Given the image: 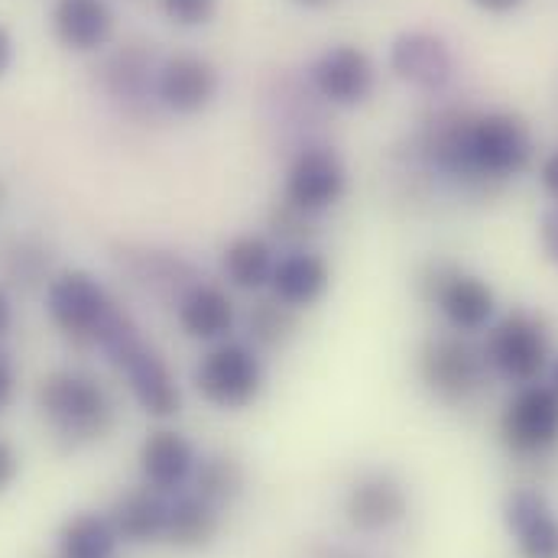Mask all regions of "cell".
I'll use <instances>...</instances> for the list:
<instances>
[{
    "label": "cell",
    "instance_id": "836d02e7",
    "mask_svg": "<svg viewBox=\"0 0 558 558\" xmlns=\"http://www.w3.org/2000/svg\"><path fill=\"white\" fill-rule=\"evenodd\" d=\"M10 325H13V299H10L7 289L0 286V341H3V335L10 331Z\"/></svg>",
    "mask_w": 558,
    "mask_h": 558
},
{
    "label": "cell",
    "instance_id": "5bb4252c",
    "mask_svg": "<svg viewBox=\"0 0 558 558\" xmlns=\"http://www.w3.org/2000/svg\"><path fill=\"white\" fill-rule=\"evenodd\" d=\"M114 367L124 374L143 413L156 418H172L182 413V390L175 384V374L153 344L137 341L114 361Z\"/></svg>",
    "mask_w": 558,
    "mask_h": 558
},
{
    "label": "cell",
    "instance_id": "ffe728a7",
    "mask_svg": "<svg viewBox=\"0 0 558 558\" xmlns=\"http://www.w3.org/2000/svg\"><path fill=\"white\" fill-rule=\"evenodd\" d=\"M279 247L274 238L244 231L231 238L221 251V277L231 289L241 292H267L274 267H277Z\"/></svg>",
    "mask_w": 558,
    "mask_h": 558
},
{
    "label": "cell",
    "instance_id": "f546056e",
    "mask_svg": "<svg viewBox=\"0 0 558 558\" xmlns=\"http://www.w3.org/2000/svg\"><path fill=\"white\" fill-rule=\"evenodd\" d=\"M16 471H20V458L13 451V445L0 438V490H7L16 481Z\"/></svg>",
    "mask_w": 558,
    "mask_h": 558
},
{
    "label": "cell",
    "instance_id": "d4e9b609",
    "mask_svg": "<svg viewBox=\"0 0 558 558\" xmlns=\"http://www.w3.org/2000/svg\"><path fill=\"white\" fill-rule=\"evenodd\" d=\"M192 484H195L198 497H205L208 504L225 510L244 494V468H241V461H234L228 454H208V458H198Z\"/></svg>",
    "mask_w": 558,
    "mask_h": 558
},
{
    "label": "cell",
    "instance_id": "9c48e42d",
    "mask_svg": "<svg viewBox=\"0 0 558 558\" xmlns=\"http://www.w3.org/2000/svg\"><path fill=\"white\" fill-rule=\"evenodd\" d=\"M114 305L108 286L88 270H62L46 286V312L72 338H92Z\"/></svg>",
    "mask_w": 558,
    "mask_h": 558
},
{
    "label": "cell",
    "instance_id": "484cf974",
    "mask_svg": "<svg viewBox=\"0 0 558 558\" xmlns=\"http://www.w3.org/2000/svg\"><path fill=\"white\" fill-rule=\"evenodd\" d=\"M295 315H299V312L286 308L282 302H277V299L267 292V299H260V302L247 312V318H244V322H247V341L257 344L260 351H264V348H277L286 338H292V331H295Z\"/></svg>",
    "mask_w": 558,
    "mask_h": 558
},
{
    "label": "cell",
    "instance_id": "8d00e7d4",
    "mask_svg": "<svg viewBox=\"0 0 558 558\" xmlns=\"http://www.w3.org/2000/svg\"><path fill=\"white\" fill-rule=\"evenodd\" d=\"M3 202H7V182H3V175H0V208H3Z\"/></svg>",
    "mask_w": 558,
    "mask_h": 558
},
{
    "label": "cell",
    "instance_id": "5b68a950",
    "mask_svg": "<svg viewBox=\"0 0 558 558\" xmlns=\"http://www.w3.org/2000/svg\"><path fill=\"white\" fill-rule=\"evenodd\" d=\"M418 289L428 305L438 308L448 331L477 335L487 331L497 318V292L484 277L454 267V264H428L418 277Z\"/></svg>",
    "mask_w": 558,
    "mask_h": 558
},
{
    "label": "cell",
    "instance_id": "d6a6232c",
    "mask_svg": "<svg viewBox=\"0 0 558 558\" xmlns=\"http://www.w3.org/2000/svg\"><path fill=\"white\" fill-rule=\"evenodd\" d=\"M10 65H13V36H10V29L0 23V78L10 72Z\"/></svg>",
    "mask_w": 558,
    "mask_h": 558
},
{
    "label": "cell",
    "instance_id": "277c9868",
    "mask_svg": "<svg viewBox=\"0 0 558 558\" xmlns=\"http://www.w3.org/2000/svg\"><path fill=\"white\" fill-rule=\"evenodd\" d=\"M481 357L487 364V374H494L513 387L539 384L553 361L549 328L536 312L513 308V312L494 318V325L487 328Z\"/></svg>",
    "mask_w": 558,
    "mask_h": 558
},
{
    "label": "cell",
    "instance_id": "4dcf8cb0",
    "mask_svg": "<svg viewBox=\"0 0 558 558\" xmlns=\"http://www.w3.org/2000/svg\"><path fill=\"white\" fill-rule=\"evenodd\" d=\"M539 185H543V192L558 202V149H553L546 159H543V166H539Z\"/></svg>",
    "mask_w": 558,
    "mask_h": 558
},
{
    "label": "cell",
    "instance_id": "7a4b0ae2",
    "mask_svg": "<svg viewBox=\"0 0 558 558\" xmlns=\"http://www.w3.org/2000/svg\"><path fill=\"white\" fill-rule=\"evenodd\" d=\"M195 393L225 413H241L254 407L267 390V361L247 338H225L208 344L192 371Z\"/></svg>",
    "mask_w": 558,
    "mask_h": 558
},
{
    "label": "cell",
    "instance_id": "8fae6325",
    "mask_svg": "<svg viewBox=\"0 0 558 558\" xmlns=\"http://www.w3.org/2000/svg\"><path fill=\"white\" fill-rule=\"evenodd\" d=\"M221 92V75L218 69L195 52H175L159 62L156 72V101L169 114H202Z\"/></svg>",
    "mask_w": 558,
    "mask_h": 558
},
{
    "label": "cell",
    "instance_id": "7402d4cb",
    "mask_svg": "<svg viewBox=\"0 0 558 558\" xmlns=\"http://www.w3.org/2000/svg\"><path fill=\"white\" fill-rule=\"evenodd\" d=\"M221 530V510L215 504H208L205 497L192 494H179L175 500H169V520H166V533L162 539L182 553H198L205 546L215 543Z\"/></svg>",
    "mask_w": 558,
    "mask_h": 558
},
{
    "label": "cell",
    "instance_id": "e575fe53",
    "mask_svg": "<svg viewBox=\"0 0 558 558\" xmlns=\"http://www.w3.org/2000/svg\"><path fill=\"white\" fill-rule=\"evenodd\" d=\"M546 387L558 397V354H553V361H549V367H546Z\"/></svg>",
    "mask_w": 558,
    "mask_h": 558
},
{
    "label": "cell",
    "instance_id": "44dd1931",
    "mask_svg": "<svg viewBox=\"0 0 558 558\" xmlns=\"http://www.w3.org/2000/svg\"><path fill=\"white\" fill-rule=\"evenodd\" d=\"M156 72L159 62L153 59V49H146V43H124L114 56H108L101 82L118 101H146L149 95L156 98Z\"/></svg>",
    "mask_w": 558,
    "mask_h": 558
},
{
    "label": "cell",
    "instance_id": "cb8c5ba5",
    "mask_svg": "<svg viewBox=\"0 0 558 558\" xmlns=\"http://www.w3.org/2000/svg\"><path fill=\"white\" fill-rule=\"evenodd\" d=\"M118 543H121V536H118L111 517L85 510L62 523L56 553L59 558H114Z\"/></svg>",
    "mask_w": 558,
    "mask_h": 558
},
{
    "label": "cell",
    "instance_id": "6da1fadb",
    "mask_svg": "<svg viewBox=\"0 0 558 558\" xmlns=\"http://www.w3.org/2000/svg\"><path fill=\"white\" fill-rule=\"evenodd\" d=\"M418 159L458 185H500L533 162V134L513 111L441 114L422 131Z\"/></svg>",
    "mask_w": 558,
    "mask_h": 558
},
{
    "label": "cell",
    "instance_id": "e0dca14e",
    "mask_svg": "<svg viewBox=\"0 0 558 558\" xmlns=\"http://www.w3.org/2000/svg\"><path fill=\"white\" fill-rule=\"evenodd\" d=\"M331 289V264L315 247H286L279 251L277 267L267 292L292 312L315 308Z\"/></svg>",
    "mask_w": 558,
    "mask_h": 558
},
{
    "label": "cell",
    "instance_id": "d590c367",
    "mask_svg": "<svg viewBox=\"0 0 558 558\" xmlns=\"http://www.w3.org/2000/svg\"><path fill=\"white\" fill-rule=\"evenodd\" d=\"M299 7H325V3H331V0H295Z\"/></svg>",
    "mask_w": 558,
    "mask_h": 558
},
{
    "label": "cell",
    "instance_id": "ba28073f",
    "mask_svg": "<svg viewBox=\"0 0 558 558\" xmlns=\"http://www.w3.org/2000/svg\"><path fill=\"white\" fill-rule=\"evenodd\" d=\"M308 88L331 108H361L377 88V65L361 46L335 43L308 65Z\"/></svg>",
    "mask_w": 558,
    "mask_h": 558
},
{
    "label": "cell",
    "instance_id": "d6986e66",
    "mask_svg": "<svg viewBox=\"0 0 558 558\" xmlns=\"http://www.w3.org/2000/svg\"><path fill=\"white\" fill-rule=\"evenodd\" d=\"M118 16L108 0H56L52 33L72 52H101L114 39Z\"/></svg>",
    "mask_w": 558,
    "mask_h": 558
},
{
    "label": "cell",
    "instance_id": "7c38bea8",
    "mask_svg": "<svg viewBox=\"0 0 558 558\" xmlns=\"http://www.w3.org/2000/svg\"><path fill=\"white\" fill-rule=\"evenodd\" d=\"M390 72L410 88L435 95L454 78V56L448 43L428 29H403L390 43Z\"/></svg>",
    "mask_w": 558,
    "mask_h": 558
},
{
    "label": "cell",
    "instance_id": "ac0fdd59",
    "mask_svg": "<svg viewBox=\"0 0 558 558\" xmlns=\"http://www.w3.org/2000/svg\"><path fill=\"white\" fill-rule=\"evenodd\" d=\"M195 468H198V451L175 428H156L140 445L143 484L159 494H172V490L185 487L192 481Z\"/></svg>",
    "mask_w": 558,
    "mask_h": 558
},
{
    "label": "cell",
    "instance_id": "8992f818",
    "mask_svg": "<svg viewBox=\"0 0 558 558\" xmlns=\"http://www.w3.org/2000/svg\"><path fill=\"white\" fill-rule=\"evenodd\" d=\"M418 377L425 390L441 403H468L487 384V364L481 351L458 331H441L425 338L418 351Z\"/></svg>",
    "mask_w": 558,
    "mask_h": 558
},
{
    "label": "cell",
    "instance_id": "30bf717a",
    "mask_svg": "<svg viewBox=\"0 0 558 558\" xmlns=\"http://www.w3.org/2000/svg\"><path fill=\"white\" fill-rule=\"evenodd\" d=\"M500 435L517 454H546L558 445V397L539 380L517 387L500 416Z\"/></svg>",
    "mask_w": 558,
    "mask_h": 558
},
{
    "label": "cell",
    "instance_id": "1f68e13d",
    "mask_svg": "<svg viewBox=\"0 0 558 558\" xmlns=\"http://www.w3.org/2000/svg\"><path fill=\"white\" fill-rule=\"evenodd\" d=\"M477 10H484V13H497V16H504V13H513V10H520L523 7V0H471Z\"/></svg>",
    "mask_w": 558,
    "mask_h": 558
},
{
    "label": "cell",
    "instance_id": "2e32d148",
    "mask_svg": "<svg viewBox=\"0 0 558 558\" xmlns=\"http://www.w3.org/2000/svg\"><path fill=\"white\" fill-rule=\"evenodd\" d=\"M504 523L520 558H558V513L539 487H517L504 500Z\"/></svg>",
    "mask_w": 558,
    "mask_h": 558
},
{
    "label": "cell",
    "instance_id": "603a6c76",
    "mask_svg": "<svg viewBox=\"0 0 558 558\" xmlns=\"http://www.w3.org/2000/svg\"><path fill=\"white\" fill-rule=\"evenodd\" d=\"M166 520H169L166 494H159V490H153L146 484L131 490V494H124L111 510V523H114L121 543H134V546H146L153 539H162Z\"/></svg>",
    "mask_w": 558,
    "mask_h": 558
},
{
    "label": "cell",
    "instance_id": "52a82bcc",
    "mask_svg": "<svg viewBox=\"0 0 558 558\" xmlns=\"http://www.w3.org/2000/svg\"><path fill=\"white\" fill-rule=\"evenodd\" d=\"M348 195V166L328 143H305L292 153L282 175V202L308 218L328 215Z\"/></svg>",
    "mask_w": 558,
    "mask_h": 558
},
{
    "label": "cell",
    "instance_id": "9a60e30c",
    "mask_svg": "<svg viewBox=\"0 0 558 558\" xmlns=\"http://www.w3.org/2000/svg\"><path fill=\"white\" fill-rule=\"evenodd\" d=\"M175 322L185 338L202 341V344H218L225 338H234L241 325V308L228 286L198 279L179 295Z\"/></svg>",
    "mask_w": 558,
    "mask_h": 558
},
{
    "label": "cell",
    "instance_id": "f1b7e54d",
    "mask_svg": "<svg viewBox=\"0 0 558 558\" xmlns=\"http://www.w3.org/2000/svg\"><path fill=\"white\" fill-rule=\"evenodd\" d=\"M13 393H16V367H13L10 354L0 348V410L10 407Z\"/></svg>",
    "mask_w": 558,
    "mask_h": 558
},
{
    "label": "cell",
    "instance_id": "4316f807",
    "mask_svg": "<svg viewBox=\"0 0 558 558\" xmlns=\"http://www.w3.org/2000/svg\"><path fill=\"white\" fill-rule=\"evenodd\" d=\"M159 10L166 13V20H172L175 26L195 29L215 20L218 13V0H159Z\"/></svg>",
    "mask_w": 558,
    "mask_h": 558
},
{
    "label": "cell",
    "instance_id": "3957f363",
    "mask_svg": "<svg viewBox=\"0 0 558 558\" xmlns=\"http://www.w3.org/2000/svg\"><path fill=\"white\" fill-rule=\"evenodd\" d=\"M36 403L46 422L69 445H88L111 432L114 407L105 387L78 371H52L36 390Z\"/></svg>",
    "mask_w": 558,
    "mask_h": 558
},
{
    "label": "cell",
    "instance_id": "4fadbf2b",
    "mask_svg": "<svg viewBox=\"0 0 558 558\" xmlns=\"http://www.w3.org/2000/svg\"><path fill=\"white\" fill-rule=\"evenodd\" d=\"M410 513V494L407 487L387 474V471H367L361 474L348 494H344V520L357 533H387L400 526Z\"/></svg>",
    "mask_w": 558,
    "mask_h": 558
},
{
    "label": "cell",
    "instance_id": "83f0119b",
    "mask_svg": "<svg viewBox=\"0 0 558 558\" xmlns=\"http://www.w3.org/2000/svg\"><path fill=\"white\" fill-rule=\"evenodd\" d=\"M539 244H543L546 257L558 264V202H553L539 218Z\"/></svg>",
    "mask_w": 558,
    "mask_h": 558
}]
</instances>
